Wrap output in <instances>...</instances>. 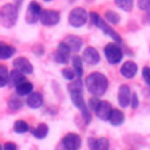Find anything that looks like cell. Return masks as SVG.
<instances>
[{"instance_id":"obj_8","label":"cell","mask_w":150,"mask_h":150,"mask_svg":"<svg viewBox=\"0 0 150 150\" xmlns=\"http://www.w3.org/2000/svg\"><path fill=\"white\" fill-rule=\"evenodd\" d=\"M61 14L59 11L53 9H43L40 15V22L43 26H55L60 22Z\"/></svg>"},{"instance_id":"obj_18","label":"cell","mask_w":150,"mask_h":150,"mask_svg":"<svg viewBox=\"0 0 150 150\" xmlns=\"http://www.w3.org/2000/svg\"><path fill=\"white\" fill-rule=\"evenodd\" d=\"M63 41L69 46V48H70L71 52H74V53H77L79 50H81V48H82V46H83L82 39L79 38V36H75V35H69V36H67Z\"/></svg>"},{"instance_id":"obj_7","label":"cell","mask_w":150,"mask_h":150,"mask_svg":"<svg viewBox=\"0 0 150 150\" xmlns=\"http://www.w3.org/2000/svg\"><path fill=\"white\" fill-rule=\"evenodd\" d=\"M70 53H71V49L69 48V46L64 41H61L54 53V60L57 63L67 64V62L70 60Z\"/></svg>"},{"instance_id":"obj_10","label":"cell","mask_w":150,"mask_h":150,"mask_svg":"<svg viewBox=\"0 0 150 150\" xmlns=\"http://www.w3.org/2000/svg\"><path fill=\"white\" fill-rule=\"evenodd\" d=\"M61 143L68 150H80V148L82 145V139H81L80 135H77L75 132H68L62 137Z\"/></svg>"},{"instance_id":"obj_20","label":"cell","mask_w":150,"mask_h":150,"mask_svg":"<svg viewBox=\"0 0 150 150\" xmlns=\"http://www.w3.org/2000/svg\"><path fill=\"white\" fill-rule=\"evenodd\" d=\"M124 118H125V117H124V114L122 112V110L114 108L112 111H111V114H110V117H109L108 122H109L111 125H114V127H118V125L123 124Z\"/></svg>"},{"instance_id":"obj_19","label":"cell","mask_w":150,"mask_h":150,"mask_svg":"<svg viewBox=\"0 0 150 150\" xmlns=\"http://www.w3.org/2000/svg\"><path fill=\"white\" fill-rule=\"evenodd\" d=\"M23 81H26L25 74H22L21 71L16 70V69H13V70L9 71V80H8V86L9 87L15 88L18 84H20Z\"/></svg>"},{"instance_id":"obj_30","label":"cell","mask_w":150,"mask_h":150,"mask_svg":"<svg viewBox=\"0 0 150 150\" xmlns=\"http://www.w3.org/2000/svg\"><path fill=\"white\" fill-rule=\"evenodd\" d=\"M61 74H62V77L66 79V80H68V81H73V80L76 77L74 69H70V68H68V67L63 68V69L61 70Z\"/></svg>"},{"instance_id":"obj_6","label":"cell","mask_w":150,"mask_h":150,"mask_svg":"<svg viewBox=\"0 0 150 150\" xmlns=\"http://www.w3.org/2000/svg\"><path fill=\"white\" fill-rule=\"evenodd\" d=\"M104 56L110 64H117L123 59L122 48L117 42H110L104 47Z\"/></svg>"},{"instance_id":"obj_22","label":"cell","mask_w":150,"mask_h":150,"mask_svg":"<svg viewBox=\"0 0 150 150\" xmlns=\"http://www.w3.org/2000/svg\"><path fill=\"white\" fill-rule=\"evenodd\" d=\"M33 93V83L29 81H23L15 87V94L20 96H28Z\"/></svg>"},{"instance_id":"obj_1","label":"cell","mask_w":150,"mask_h":150,"mask_svg":"<svg viewBox=\"0 0 150 150\" xmlns=\"http://www.w3.org/2000/svg\"><path fill=\"white\" fill-rule=\"evenodd\" d=\"M84 84L89 94H91L93 96L100 97L105 94L109 87V81L103 73L93 71L86 77Z\"/></svg>"},{"instance_id":"obj_29","label":"cell","mask_w":150,"mask_h":150,"mask_svg":"<svg viewBox=\"0 0 150 150\" xmlns=\"http://www.w3.org/2000/svg\"><path fill=\"white\" fill-rule=\"evenodd\" d=\"M8 80H9V71L4 64H1L0 66V87H6L8 84Z\"/></svg>"},{"instance_id":"obj_14","label":"cell","mask_w":150,"mask_h":150,"mask_svg":"<svg viewBox=\"0 0 150 150\" xmlns=\"http://www.w3.org/2000/svg\"><path fill=\"white\" fill-rule=\"evenodd\" d=\"M112 105L108 101H101L100 104L97 105L96 110L94 111L95 115L101 120V121H108L110 117V114L112 111Z\"/></svg>"},{"instance_id":"obj_21","label":"cell","mask_w":150,"mask_h":150,"mask_svg":"<svg viewBox=\"0 0 150 150\" xmlns=\"http://www.w3.org/2000/svg\"><path fill=\"white\" fill-rule=\"evenodd\" d=\"M30 132H32V135H33L35 138H38V139H43V138L47 137V135H48V132H49V128H48V125H47L46 123H40V124H38L34 129H30Z\"/></svg>"},{"instance_id":"obj_13","label":"cell","mask_w":150,"mask_h":150,"mask_svg":"<svg viewBox=\"0 0 150 150\" xmlns=\"http://www.w3.org/2000/svg\"><path fill=\"white\" fill-rule=\"evenodd\" d=\"M131 91L130 88L127 84H122L118 88V94H117V101H118V105L121 108H127L130 105L131 102Z\"/></svg>"},{"instance_id":"obj_16","label":"cell","mask_w":150,"mask_h":150,"mask_svg":"<svg viewBox=\"0 0 150 150\" xmlns=\"http://www.w3.org/2000/svg\"><path fill=\"white\" fill-rule=\"evenodd\" d=\"M109 139L107 137L88 138V146L90 150H109Z\"/></svg>"},{"instance_id":"obj_24","label":"cell","mask_w":150,"mask_h":150,"mask_svg":"<svg viewBox=\"0 0 150 150\" xmlns=\"http://www.w3.org/2000/svg\"><path fill=\"white\" fill-rule=\"evenodd\" d=\"M15 54V48L5 42H0V59L7 60Z\"/></svg>"},{"instance_id":"obj_4","label":"cell","mask_w":150,"mask_h":150,"mask_svg":"<svg viewBox=\"0 0 150 150\" xmlns=\"http://www.w3.org/2000/svg\"><path fill=\"white\" fill-rule=\"evenodd\" d=\"M18 6L5 4L0 9V22L5 28H12L18 20Z\"/></svg>"},{"instance_id":"obj_12","label":"cell","mask_w":150,"mask_h":150,"mask_svg":"<svg viewBox=\"0 0 150 150\" xmlns=\"http://www.w3.org/2000/svg\"><path fill=\"white\" fill-rule=\"evenodd\" d=\"M82 59L84 61V63L89 64V66H95L100 62V53L96 48L94 47H86L83 49V53H82Z\"/></svg>"},{"instance_id":"obj_2","label":"cell","mask_w":150,"mask_h":150,"mask_svg":"<svg viewBox=\"0 0 150 150\" xmlns=\"http://www.w3.org/2000/svg\"><path fill=\"white\" fill-rule=\"evenodd\" d=\"M89 19H90V21H91V23L94 25V26H96L101 32H103L105 35H108V36H110L112 40H114V42H117V43H121L122 42V38L120 36V34L116 32V30H114L109 25H108V22L105 21V19H102L96 12H90L89 13Z\"/></svg>"},{"instance_id":"obj_25","label":"cell","mask_w":150,"mask_h":150,"mask_svg":"<svg viewBox=\"0 0 150 150\" xmlns=\"http://www.w3.org/2000/svg\"><path fill=\"white\" fill-rule=\"evenodd\" d=\"M22 105H23V101L21 100V96L20 95L14 94V95H12L8 98V107L12 110H19V109L22 108Z\"/></svg>"},{"instance_id":"obj_33","label":"cell","mask_w":150,"mask_h":150,"mask_svg":"<svg viewBox=\"0 0 150 150\" xmlns=\"http://www.w3.org/2000/svg\"><path fill=\"white\" fill-rule=\"evenodd\" d=\"M142 76H143V80L145 81V83L150 87V67H144L142 69Z\"/></svg>"},{"instance_id":"obj_5","label":"cell","mask_w":150,"mask_h":150,"mask_svg":"<svg viewBox=\"0 0 150 150\" xmlns=\"http://www.w3.org/2000/svg\"><path fill=\"white\" fill-rule=\"evenodd\" d=\"M88 16L89 14L83 7H75L68 14V22L70 26L75 28H80L87 23Z\"/></svg>"},{"instance_id":"obj_36","label":"cell","mask_w":150,"mask_h":150,"mask_svg":"<svg viewBox=\"0 0 150 150\" xmlns=\"http://www.w3.org/2000/svg\"><path fill=\"white\" fill-rule=\"evenodd\" d=\"M33 53H34L35 55H38V56H41V55L43 54V47H42L41 45H35V46L33 47Z\"/></svg>"},{"instance_id":"obj_37","label":"cell","mask_w":150,"mask_h":150,"mask_svg":"<svg viewBox=\"0 0 150 150\" xmlns=\"http://www.w3.org/2000/svg\"><path fill=\"white\" fill-rule=\"evenodd\" d=\"M16 149L18 148H16V144L14 142H6L4 144V148H2V150H16Z\"/></svg>"},{"instance_id":"obj_32","label":"cell","mask_w":150,"mask_h":150,"mask_svg":"<svg viewBox=\"0 0 150 150\" xmlns=\"http://www.w3.org/2000/svg\"><path fill=\"white\" fill-rule=\"evenodd\" d=\"M100 102H101V100H100L98 97L91 96V97L89 98V101H88V108L90 109V111H95L96 108H97V105L100 104Z\"/></svg>"},{"instance_id":"obj_38","label":"cell","mask_w":150,"mask_h":150,"mask_svg":"<svg viewBox=\"0 0 150 150\" xmlns=\"http://www.w3.org/2000/svg\"><path fill=\"white\" fill-rule=\"evenodd\" d=\"M55 150H68V149H67V148H66V146L60 142V143H59V145L55 148Z\"/></svg>"},{"instance_id":"obj_3","label":"cell","mask_w":150,"mask_h":150,"mask_svg":"<svg viewBox=\"0 0 150 150\" xmlns=\"http://www.w3.org/2000/svg\"><path fill=\"white\" fill-rule=\"evenodd\" d=\"M69 93H70V100H71L73 105L81 111V115H82L84 123L89 124L91 122V111L88 108V103H86V101L83 98L82 90H73Z\"/></svg>"},{"instance_id":"obj_17","label":"cell","mask_w":150,"mask_h":150,"mask_svg":"<svg viewBox=\"0 0 150 150\" xmlns=\"http://www.w3.org/2000/svg\"><path fill=\"white\" fill-rule=\"evenodd\" d=\"M26 103L30 109H39L43 104V96L39 91H33L27 96Z\"/></svg>"},{"instance_id":"obj_28","label":"cell","mask_w":150,"mask_h":150,"mask_svg":"<svg viewBox=\"0 0 150 150\" xmlns=\"http://www.w3.org/2000/svg\"><path fill=\"white\" fill-rule=\"evenodd\" d=\"M115 5L124 12H131L134 7V0H114Z\"/></svg>"},{"instance_id":"obj_31","label":"cell","mask_w":150,"mask_h":150,"mask_svg":"<svg viewBox=\"0 0 150 150\" xmlns=\"http://www.w3.org/2000/svg\"><path fill=\"white\" fill-rule=\"evenodd\" d=\"M68 90L69 91H73V90H83V83H82L81 79H76L75 81L73 80L68 84Z\"/></svg>"},{"instance_id":"obj_15","label":"cell","mask_w":150,"mask_h":150,"mask_svg":"<svg viewBox=\"0 0 150 150\" xmlns=\"http://www.w3.org/2000/svg\"><path fill=\"white\" fill-rule=\"evenodd\" d=\"M137 70H138L137 64L134 61L128 60V61H125V62L122 63L121 69H120V73H121V75L124 79H134L135 75L137 74Z\"/></svg>"},{"instance_id":"obj_9","label":"cell","mask_w":150,"mask_h":150,"mask_svg":"<svg viewBox=\"0 0 150 150\" xmlns=\"http://www.w3.org/2000/svg\"><path fill=\"white\" fill-rule=\"evenodd\" d=\"M42 13V8L40 4L36 1H30L28 7H27V13H26V22L29 25H33L38 21H40V15Z\"/></svg>"},{"instance_id":"obj_23","label":"cell","mask_w":150,"mask_h":150,"mask_svg":"<svg viewBox=\"0 0 150 150\" xmlns=\"http://www.w3.org/2000/svg\"><path fill=\"white\" fill-rule=\"evenodd\" d=\"M71 64H73V69L75 71L76 77L81 79L83 75V59L79 55H74L71 59Z\"/></svg>"},{"instance_id":"obj_34","label":"cell","mask_w":150,"mask_h":150,"mask_svg":"<svg viewBox=\"0 0 150 150\" xmlns=\"http://www.w3.org/2000/svg\"><path fill=\"white\" fill-rule=\"evenodd\" d=\"M137 5H138V8L141 11H149L150 9V0H138Z\"/></svg>"},{"instance_id":"obj_26","label":"cell","mask_w":150,"mask_h":150,"mask_svg":"<svg viewBox=\"0 0 150 150\" xmlns=\"http://www.w3.org/2000/svg\"><path fill=\"white\" fill-rule=\"evenodd\" d=\"M13 130H14V132H16V134H25V132H27L28 130H30V128H29V125L27 124L26 121H23V120H18V121H15L14 124H13Z\"/></svg>"},{"instance_id":"obj_11","label":"cell","mask_w":150,"mask_h":150,"mask_svg":"<svg viewBox=\"0 0 150 150\" xmlns=\"http://www.w3.org/2000/svg\"><path fill=\"white\" fill-rule=\"evenodd\" d=\"M13 67H14V69L21 71L25 75H29L34 70L32 62L23 56H18L16 59H14L13 60Z\"/></svg>"},{"instance_id":"obj_39","label":"cell","mask_w":150,"mask_h":150,"mask_svg":"<svg viewBox=\"0 0 150 150\" xmlns=\"http://www.w3.org/2000/svg\"><path fill=\"white\" fill-rule=\"evenodd\" d=\"M43 1H46V2H50V1H53V0H43Z\"/></svg>"},{"instance_id":"obj_35","label":"cell","mask_w":150,"mask_h":150,"mask_svg":"<svg viewBox=\"0 0 150 150\" xmlns=\"http://www.w3.org/2000/svg\"><path fill=\"white\" fill-rule=\"evenodd\" d=\"M138 104H139L138 96H137V94H136V93H132V95H131V102H130V105H131V108H132V109H136V108L138 107Z\"/></svg>"},{"instance_id":"obj_27","label":"cell","mask_w":150,"mask_h":150,"mask_svg":"<svg viewBox=\"0 0 150 150\" xmlns=\"http://www.w3.org/2000/svg\"><path fill=\"white\" fill-rule=\"evenodd\" d=\"M104 19H105V21L109 22L110 25H117V23L120 22V20H121L118 13H116V12L112 11V9H109V11H107V12L104 13Z\"/></svg>"}]
</instances>
